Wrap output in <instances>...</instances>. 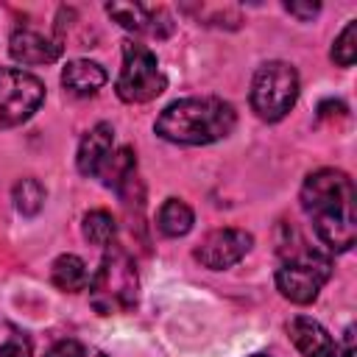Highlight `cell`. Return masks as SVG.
I'll return each instance as SVG.
<instances>
[{
  "label": "cell",
  "mask_w": 357,
  "mask_h": 357,
  "mask_svg": "<svg viewBox=\"0 0 357 357\" xmlns=\"http://www.w3.org/2000/svg\"><path fill=\"white\" fill-rule=\"evenodd\" d=\"M301 209L310 218L315 237L329 251H349L357 237L354 215V184L343 170L321 167L312 170L298 192Z\"/></svg>",
  "instance_id": "cell-1"
},
{
  "label": "cell",
  "mask_w": 357,
  "mask_h": 357,
  "mask_svg": "<svg viewBox=\"0 0 357 357\" xmlns=\"http://www.w3.org/2000/svg\"><path fill=\"white\" fill-rule=\"evenodd\" d=\"M237 126V112L223 98H181L162 109L153 131L173 145H212L226 139Z\"/></svg>",
  "instance_id": "cell-2"
},
{
  "label": "cell",
  "mask_w": 357,
  "mask_h": 357,
  "mask_svg": "<svg viewBox=\"0 0 357 357\" xmlns=\"http://www.w3.org/2000/svg\"><path fill=\"white\" fill-rule=\"evenodd\" d=\"M89 304L100 315L131 312L139 298V276L134 259L120 248L109 245L98 271L89 276Z\"/></svg>",
  "instance_id": "cell-3"
},
{
  "label": "cell",
  "mask_w": 357,
  "mask_h": 357,
  "mask_svg": "<svg viewBox=\"0 0 357 357\" xmlns=\"http://www.w3.org/2000/svg\"><path fill=\"white\" fill-rule=\"evenodd\" d=\"M284 262L276 271V290L290 304H312L332 276V259L312 248H284Z\"/></svg>",
  "instance_id": "cell-4"
},
{
  "label": "cell",
  "mask_w": 357,
  "mask_h": 357,
  "mask_svg": "<svg viewBox=\"0 0 357 357\" xmlns=\"http://www.w3.org/2000/svg\"><path fill=\"white\" fill-rule=\"evenodd\" d=\"M298 73L287 61H265L257 67L251 81V109L265 123H279L298 100Z\"/></svg>",
  "instance_id": "cell-5"
},
{
  "label": "cell",
  "mask_w": 357,
  "mask_h": 357,
  "mask_svg": "<svg viewBox=\"0 0 357 357\" xmlns=\"http://www.w3.org/2000/svg\"><path fill=\"white\" fill-rule=\"evenodd\" d=\"M167 86V78L159 67V59L151 47L126 39L123 42V64L114 81V92L123 103H148L159 98Z\"/></svg>",
  "instance_id": "cell-6"
},
{
  "label": "cell",
  "mask_w": 357,
  "mask_h": 357,
  "mask_svg": "<svg viewBox=\"0 0 357 357\" xmlns=\"http://www.w3.org/2000/svg\"><path fill=\"white\" fill-rule=\"evenodd\" d=\"M45 100V84L20 67H0V131L31 120Z\"/></svg>",
  "instance_id": "cell-7"
},
{
  "label": "cell",
  "mask_w": 357,
  "mask_h": 357,
  "mask_svg": "<svg viewBox=\"0 0 357 357\" xmlns=\"http://www.w3.org/2000/svg\"><path fill=\"white\" fill-rule=\"evenodd\" d=\"M251 245H254V237L245 229L226 226V229H212L209 234H204L192 257L209 271H226L237 265L251 251Z\"/></svg>",
  "instance_id": "cell-8"
},
{
  "label": "cell",
  "mask_w": 357,
  "mask_h": 357,
  "mask_svg": "<svg viewBox=\"0 0 357 357\" xmlns=\"http://www.w3.org/2000/svg\"><path fill=\"white\" fill-rule=\"evenodd\" d=\"M106 14L131 33H145L153 39H167L173 33V17L165 8H151L142 3H109Z\"/></svg>",
  "instance_id": "cell-9"
},
{
  "label": "cell",
  "mask_w": 357,
  "mask_h": 357,
  "mask_svg": "<svg viewBox=\"0 0 357 357\" xmlns=\"http://www.w3.org/2000/svg\"><path fill=\"white\" fill-rule=\"evenodd\" d=\"M8 53L17 64H25V67L53 64L61 56V39L33 28H17L8 39Z\"/></svg>",
  "instance_id": "cell-10"
},
{
  "label": "cell",
  "mask_w": 357,
  "mask_h": 357,
  "mask_svg": "<svg viewBox=\"0 0 357 357\" xmlns=\"http://www.w3.org/2000/svg\"><path fill=\"white\" fill-rule=\"evenodd\" d=\"M287 337L301 357H337V343L310 315H293L287 321Z\"/></svg>",
  "instance_id": "cell-11"
},
{
  "label": "cell",
  "mask_w": 357,
  "mask_h": 357,
  "mask_svg": "<svg viewBox=\"0 0 357 357\" xmlns=\"http://www.w3.org/2000/svg\"><path fill=\"white\" fill-rule=\"evenodd\" d=\"M114 151V128L112 123H95L78 142L75 167L81 176H98L109 153Z\"/></svg>",
  "instance_id": "cell-12"
},
{
  "label": "cell",
  "mask_w": 357,
  "mask_h": 357,
  "mask_svg": "<svg viewBox=\"0 0 357 357\" xmlns=\"http://www.w3.org/2000/svg\"><path fill=\"white\" fill-rule=\"evenodd\" d=\"M106 70L89 59H73L61 70V86L75 98H89L106 84Z\"/></svg>",
  "instance_id": "cell-13"
},
{
  "label": "cell",
  "mask_w": 357,
  "mask_h": 357,
  "mask_svg": "<svg viewBox=\"0 0 357 357\" xmlns=\"http://www.w3.org/2000/svg\"><path fill=\"white\" fill-rule=\"evenodd\" d=\"M98 178H100L109 190H114V192H120L123 187H128V184L137 178V153H134V148L123 145V148L112 151L109 159L103 162Z\"/></svg>",
  "instance_id": "cell-14"
},
{
  "label": "cell",
  "mask_w": 357,
  "mask_h": 357,
  "mask_svg": "<svg viewBox=\"0 0 357 357\" xmlns=\"http://www.w3.org/2000/svg\"><path fill=\"white\" fill-rule=\"evenodd\" d=\"M50 282L61 290V293H81L89 287V271L86 262L75 254H61L53 259L50 265Z\"/></svg>",
  "instance_id": "cell-15"
},
{
  "label": "cell",
  "mask_w": 357,
  "mask_h": 357,
  "mask_svg": "<svg viewBox=\"0 0 357 357\" xmlns=\"http://www.w3.org/2000/svg\"><path fill=\"white\" fill-rule=\"evenodd\" d=\"M195 223V212L184 198H165L156 212V229L165 237H184Z\"/></svg>",
  "instance_id": "cell-16"
},
{
  "label": "cell",
  "mask_w": 357,
  "mask_h": 357,
  "mask_svg": "<svg viewBox=\"0 0 357 357\" xmlns=\"http://www.w3.org/2000/svg\"><path fill=\"white\" fill-rule=\"evenodd\" d=\"M81 231H84V237H86L92 245L109 248V245H114L117 223H114V218H112L106 209H92V212H86V215H84Z\"/></svg>",
  "instance_id": "cell-17"
},
{
  "label": "cell",
  "mask_w": 357,
  "mask_h": 357,
  "mask_svg": "<svg viewBox=\"0 0 357 357\" xmlns=\"http://www.w3.org/2000/svg\"><path fill=\"white\" fill-rule=\"evenodd\" d=\"M45 195H47V192H45L42 181H39V178H33V176L20 178V181L14 184V190H11L14 206H17V212H20V215H25V218L39 215V209L45 206Z\"/></svg>",
  "instance_id": "cell-18"
},
{
  "label": "cell",
  "mask_w": 357,
  "mask_h": 357,
  "mask_svg": "<svg viewBox=\"0 0 357 357\" xmlns=\"http://www.w3.org/2000/svg\"><path fill=\"white\" fill-rule=\"evenodd\" d=\"M0 357H33L28 332L11 321H0Z\"/></svg>",
  "instance_id": "cell-19"
},
{
  "label": "cell",
  "mask_w": 357,
  "mask_h": 357,
  "mask_svg": "<svg viewBox=\"0 0 357 357\" xmlns=\"http://www.w3.org/2000/svg\"><path fill=\"white\" fill-rule=\"evenodd\" d=\"M357 59V20H349L332 45V61L340 67H351Z\"/></svg>",
  "instance_id": "cell-20"
},
{
  "label": "cell",
  "mask_w": 357,
  "mask_h": 357,
  "mask_svg": "<svg viewBox=\"0 0 357 357\" xmlns=\"http://www.w3.org/2000/svg\"><path fill=\"white\" fill-rule=\"evenodd\" d=\"M45 357H86V351H84V346H81L78 340L67 337V340L53 343V346L47 349V354H45Z\"/></svg>",
  "instance_id": "cell-21"
},
{
  "label": "cell",
  "mask_w": 357,
  "mask_h": 357,
  "mask_svg": "<svg viewBox=\"0 0 357 357\" xmlns=\"http://www.w3.org/2000/svg\"><path fill=\"white\" fill-rule=\"evenodd\" d=\"M284 11L293 14V17H298L301 22H307V20H312L321 11V6L318 3H284Z\"/></svg>",
  "instance_id": "cell-22"
},
{
  "label": "cell",
  "mask_w": 357,
  "mask_h": 357,
  "mask_svg": "<svg viewBox=\"0 0 357 357\" xmlns=\"http://www.w3.org/2000/svg\"><path fill=\"white\" fill-rule=\"evenodd\" d=\"M337 357H354V326H346L343 332V354Z\"/></svg>",
  "instance_id": "cell-23"
},
{
  "label": "cell",
  "mask_w": 357,
  "mask_h": 357,
  "mask_svg": "<svg viewBox=\"0 0 357 357\" xmlns=\"http://www.w3.org/2000/svg\"><path fill=\"white\" fill-rule=\"evenodd\" d=\"M251 357H271V354H251Z\"/></svg>",
  "instance_id": "cell-24"
},
{
  "label": "cell",
  "mask_w": 357,
  "mask_h": 357,
  "mask_svg": "<svg viewBox=\"0 0 357 357\" xmlns=\"http://www.w3.org/2000/svg\"><path fill=\"white\" fill-rule=\"evenodd\" d=\"M98 357H109V354H98Z\"/></svg>",
  "instance_id": "cell-25"
}]
</instances>
